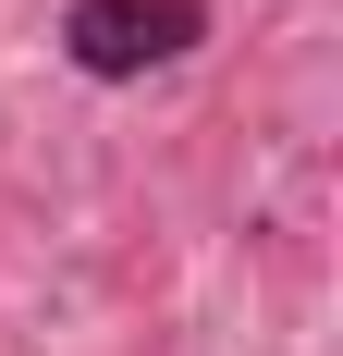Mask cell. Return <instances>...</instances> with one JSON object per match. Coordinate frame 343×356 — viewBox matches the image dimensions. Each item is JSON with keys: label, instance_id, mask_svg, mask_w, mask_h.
I'll use <instances>...</instances> for the list:
<instances>
[{"label": "cell", "instance_id": "1", "mask_svg": "<svg viewBox=\"0 0 343 356\" xmlns=\"http://www.w3.org/2000/svg\"><path fill=\"white\" fill-rule=\"evenodd\" d=\"M196 37H208V0H74V13H62V49H74V74H99V86L184 62Z\"/></svg>", "mask_w": 343, "mask_h": 356}]
</instances>
